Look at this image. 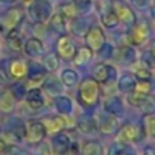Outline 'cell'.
<instances>
[{"label":"cell","mask_w":155,"mask_h":155,"mask_svg":"<svg viewBox=\"0 0 155 155\" xmlns=\"http://www.w3.org/2000/svg\"><path fill=\"white\" fill-rule=\"evenodd\" d=\"M44 127H45V131L47 134H56V133H60L66 128V120L62 114L59 116H50L47 119L42 120Z\"/></svg>","instance_id":"obj_15"},{"label":"cell","mask_w":155,"mask_h":155,"mask_svg":"<svg viewBox=\"0 0 155 155\" xmlns=\"http://www.w3.org/2000/svg\"><path fill=\"white\" fill-rule=\"evenodd\" d=\"M60 81L63 83V86L72 87V86H75V84L78 83V74H77L74 69L66 68V69H63L62 74H60Z\"/></svg>","instance_id":"obj_27"},{"label":"cell","mask_w":155,"mask_h":155,"mask_svg":"<svg viewBox=\"0 0 155 155\" xmlns=\"http://www.w3.org/2000/svg\"><path fill=\"white\" fill-rule=\"evenodd\" d=\"M108 155H124V145L119 142H114L108 148Z\"/></svg>","instance_id":"obj_38"},{"label":"cell","mask_w":155,"mask_h":155,"mask_svg":"<svg viewBox=\"0 0 155 155\" xmlns=\"http://www.w3.org/2000/svg\"><path fill=\"white\" fill-rule=\"evenodd\" d=\"M136 75L134 74H124L119 80H117V89L124 94H130L134 91V86H136Z\"/></svg>","instance_id":"obj_24"},{"label":"cell","mask_w":155,"mask_h":155,"mask_svg":"<svg viewBox=\"0 0 155 155\" xmlns=\"http://www.w3.org/2000/svg\"><path fill=\"white\" fill-rule=\"evenodd\" d=\"M29 15L35 23H45L53 15L51 5L47 0H35L29 6Z\"/></svg>","instance_id":"obj_4"},{"label":"cell","mask_w":155,"mask_h":155,"mask_svg":"<svg viewBox=\"0 0 155 155\" xmlns=\"http://www.w3.org/2000/svg\"><path fill=\"white\" fill-rule=\"evenodd\" d=\"M54 108L57 110L59 114L62 116H69L74 110V105H72V101L65 97V95H59L54 98Z\"/></svg>","instance_id":"obj_21"},{"label":"cell","mask_w":155,"mask_h":155,"mask_svg":"<svg viewBox=\"0 0 155 155\" xmlns=\"http://www.w3.org/2000/svg\"><path fill=\"white\" fill-rule=\"evenodd\" d=\"M47 71L42 66V63H36V62H30L27 66V78L30 83H39L47 77Z\"/></svg>","instance_id":"obj_19"},{"label":"cell","mask_w":155,"mask_h":155,"mask_svg":"<svg viewBox=\"0 0 155 155\" xmlns=\"http://www.w3.org/2000/svg\"><path fill=\"white\" fill-rule=\"evenodd\" d=\"M6 44H8V48L12 50V51H15V53L23 51L24 41H23V38L18 35L17 29H15V30H11L9 33H6Z\"/></svg>","instance_id":"obj_22"},{"label":"cell","mask_w":155,"mask_h":155,"mask_svg":"<svg viewBox=\"0 0 155 155\" xmlns=\"http://www.w3.org/2000/svg\"><path fill=\"white\" fill-rule=\"evenodd\" d=\"M48 26L53 32H56L59 35H66V32H68V21H66V17L62 12L53 14L48 20Z\"/></svg>","instance_id":"obj_16"},{"label":"cell","mask_w":155,"mask_h":155,"mask_svg":"<svg viewBox=\"0 0 155 155\" xmlns=\"http://www.w3.org/2000/svg\"><path fill=\"white\" fill-rule=\"evenodd\" d=\"M143 155H155V148H152V146H148V148L143 151Z\"/></svg>","instance_id":"obj_42"},{"label":"cell","mask_w":155,"mask_h":155,"mask_svg":"<svg viewBox=\"0 0 155 155\" xmlns=\"http://www.w3.org/2000/svg\"><path fill=\"white\" fill-rule=\"evenodd\" d=\"M152 91V83L149 80H137L136 81V86H134V91L136 94H140V95H145L148 97Z\"/></svg>","instance_id":"obj_32"},{"label":"cell","mask_w":155,"mask_h":155,"mask_svg":"<svg viewBox=\"0 0 155 155\" xmlns=\"http://www.w3.org/2000/svg\"><path fill=\"white\" fill-rule=\"evenodd\" d=\"M133 3H136L137 6H145L146 3H148V0H131Z\"/></svg>","instance_id":"obj_43"},{"label":"cell","mask_w":155,"mask_h":155,"mask_svg":"<svg viewBox=\"0 0 155 155\" xmlns=\"http://www.w3.org/2000/svg\"><path fill=\"white\" fill-rule=\"evenodd\" d=\"M134 75L139 80H149L151 75H152V71H151V68L148 65H145L143 62H140V63H137L134 66Z\"/></svg>","instance_id":"obj_29"},{"label":"cell","mask_w":155,"mask_h":155,"mask_svg":"<svg viewBox=\"0 0 155 155\" xmlns=\"http://www.w3.org/2000/svg\"><path fill=\"white\" fill-rule=\"evenodd\" d=\"M119 60H122L124 63H134L136 62V51L131 45H127L124 48H120V57Z\"/></svg>","instance_id":"obj_33"},{"label":"cell","mask_w":155,"mask_h":155,"mask_svg":"<svg viewBox=\"0 0 155 155\" xmlns=\"http://www.w3.org/2000/svg\"><path fill=\"white\" fill-rule=\"evenodd\" d=\"M81 155H104L103 145L97 140H87L81 145Z\"/></svg>","instance_id":"obj_25"},{"label":"cell","mask_w":155,"mask_h":155,"mask_svg":"<svg viewBox=\"0 0 155 155\" xmlns=\"http://www.w3.org/2000/svg\"><path fill=\"white\" fill-rule=\"evenodd\" d=\"M72 148V142H71V137L63 131L60 133H56L53 134V139H51V149H53V154L56 155H65L66 152H69Z\"/></svg>","instance_id":"obj_7"},{"label":"cell","mask_w":155,"mask_h":155,"mask_svg":"<svg viewBox=\"0 0 155 155\" xmlns=\"http://www.w3.org/2000/svg\"><path fill=\"white\" fill-rule=\"evenodd\" d=\"M42 92H45L50 97H59L63 94V83L60 81V78H57L56 75H47L42 80Z\"/></svg>","instance_id":"obj_12"},{"label":"cell","mask_w":155,"mask_h":155,"mask_svg":"<svg viewBox=\"0 0 155 155\" xmlns=\"http://www.w3.org/2000/svg\"><path fill=\"white\" fill-rule=\"evenodd\" d=\"M26 104L32 108V110H39L44 107L45 98H44V92L39 87H32L30 91L26 92Z\"/></svg>","instance_id":"obj_14"},{"label":"cell","mask_w":155,"mask_h":155,"mask_svg":"<svg viewBox=\"0 0 155 155\" xmlns=\"http://www.w3.org/2000/svg\"><path fill=\"white\" fill-rule=\"evenodd\" d=\"M78 130L81 133H92L94 130H97V125H95V120L94 119H84L78 124Z\"/></svg>","instance_id":"obj_36"},{"label":"cell","mask_w":155,"mask_h":155,"mask_svg":"<svg viewBox=\"0 0 155 155\" xmlns=\"http://www.w3.org/2000/svg\"><path fill=\"white\" fill-rule=\"evenodd\" d=\"M94 120H95L98 131L103 133L104 136L114 134L119 130V122H117L116 116H113V114H107V113L105 114H97Z\"/></svg>","instance_id":"obj_5"},{"label":"cell","mask_w":155,"mask_h":155,"mask_svg":"<svg viewBox=\"0 0 155 155\" xmlns=\"http://www.w3.org/2000/svg\"><path fill=\"white\" fill-rule=\"evenodd\" d=\"M21 20H23V11L20 8H14L8 11L0 21V32L9 33L11 30H15L18 24L21 23Z\"/></svg>","instance_id":"obj_6"},{"label":"cell","mask_w":155,"mask_h":155,"mask_svg":"<svg viewBox=\"0 0 155 155\" xmlns=\"http://www.w3.org/2000/svg\"><path fill=\"white\" fill-rule=\"evenodd\" d=\"M113 77H116V71L113 66L107 65V63H100L94 68V74H92V78L98 83H107L110 81Z\"/></svg>","instance_id":"obj_13"},{"label":"cell","mask_w":155,"mask_h":155,"mask_svg":"<svg viewBox=\"0 0 155 155\" xmlns=\"http://www.w3.org/2000/svg\"><path fill=\"white\" fill-rule=\"evenodd\" d=\"M0 2H5V3H12V2H15V0H0Z\"/></svg>","instance_id":"obj_45"},{"label":"cell","mask_w":155,"mask_h":155,"mask_svg":"<svg viewBox=\"0 0 155 155\" xmlns=\"http://www.w3.org/2000/svg\"><path fill=\"white\" fill-rule=\"evenodd\" d=\"M8 148H9V145H6V142L0 137V155H3L6 151H8Z\"/></svg>","instance_id":"obj_41"},{"label":"cell","mask_w":155,"mask_h":155,"mask_svg":"<svg viewBox=\"0 0 155 155\" xmlns=\"http://www.w3.org/2000/svg\"><path fill=\"white\" fill-rule=\"evenodd\" d=\"M149 38V26L146 23H134L133 29L128 35V41L131 45H142Z\"/></svg>","instance_id":"obj_9"},{"label":"cell","mask_w":155,"mask_h":155,"mask_svg":"<svg viewBox=\"0 0 155 155\" xmlns=\"http://www.w3.org/2000/svg\"><path fill=\"white\" fill-rule=\"evenodd\" d=\"M27 66L29 63L24 59H12L9 63V75L11 78L20 80L24 75H27Z\"/></svg>","instance_id":"obj_18"},{"label":"cell","mask_w":155,"mask_h":155,"mask_svg":"<svg viewBox=\"0 0 155 155\" xmlns=\"http://www.w3.org/2000/svg\"><path fill=\"white\" fill-rule=\"evenodd\" d=\"M100 95H101L100 83L95 81L94 78H84L80 83L77 98H78V103L83 108H92L94 105H97Z\"/></svg>","instance_id":"obj_1"},{"label":"cell","mask_w":155,"mask_h":155,"mask_svg":"<svg viewBox=\"0 0 155 155\" xmlns=\"http://www.w3.org/2000/svg\"><path fill=\"white\" fill-rule=\"evenodd\" d=\"M42 66L45 68L47 72H54L59 68V57L56 54H45L44 60H42Z\"/></svg>","instance_id":"obj_30"},{"label":"cell","mask_w":155,"mask_h":155,"mask_svg":"<svg viewBox=\"0 0 155 155\" xmlns=\"http://www.w3.org/2000/svg\"><path fill=\"white\" fill-rule=\"evenodd\" d=\"M60 12L66 17V18H74L77 17L78 14V6L75 3H65L62 8H60Z\"/></svg>","instance_id":"obj_34"},{"label":"cell","mask_w":155,"mask_h":155,"mask_svg":"<svg viewBox=\"0 0 155 155\" xmlns=\"http://www.w3.org/2000/svg\"><path fill=\"white\" fill-rule=\"evenodd\" d=\"M143 130L148 136L155 139V113H148L143 119Z\"/></svg>","instance_id":"obj_31"},{"label":"cell","mask_w":155,"mask_h":155,"mask_svg":"<svg viewBox=\"0 0 155 155\" xmlns=\"http://www.w3.org/2000/svg\"><path fill=\"white\" fill-rule=\"evenodd\" d=\"M45 137H47V131H45V127H44L42 120L30 119L24 124V139H26L27 143L39 145V143L44 142Z\"/></svg>","instance_id":"obj_2"},{"label":"cell","mask_w":155,"mask_h":155,"mask_svg":"<svg viewBox=\"0 0 155 155\" xmlns=\"http://www.w3.org/2000/svg\"><path fill=\"white\" fill-rule=\"evenodd\" d=\"M113 53H114V50H113V47H111L110 44H104L103 47L98 50V54H100L103 59H110V57H113Z\"/></svg>","instance_id":"obj_37"},{"label":"cell","mask_w":155,"mask_h":155,"mask_svg":"<svg viewBox=\"0 0 155 155\" xmlns=\"http://www.w3.org/2000/svg\"><path fill=\"white\" fill-rule=\"evenodd\" d=\"M145 134L143 125H136V124H125L120 127L117 133V142L122 145L127 143H139Z\"/></svg>","instance_id":"obj_3"},{"label":"cell","mask_w":155,"mask_h":155,"mask_svg":"<svg viewBox=\"0 0 155 155\" xmlns=\"http://www.w3.org/2000/svg\"><path fill=\"white\" fill-rule=\"evenodd\" d=\"M17 100L14 98V95L11 94V91H6L0 95V111L3 113H11L15 108Z\"/></svg>","instance_id":"obj_26"},{"label":"cell","mask_w":155,"mask_h":155,"mask_svg":"<svg viewBox=\"0 0 155 155\" xmlns=\"http://www.w3.org/2000/svg\"><path fill=\"white\" fill-rule=\"evenodd\" d=\"M24 2H27V3H29V2H33V0H24Z\"/></svg>","instance_id":"obj_47"},{"label":"cell","mask_w":155,"mask_h":155,"mask_svg":"<svg viewBox=\"0 0 155 155\" xmlns=\"http://www.w3.org/2000/svg\"><path fill=\"white\" fill-rule=\"evenodd\" d=\"M104 111L107 114H113V116H119L124 110V103L119 97H108L103 104Z\"/></svg>","instance_id":"obj_20"},{"label":"cell","mask_w":155,"mask_h":155,"mask_svg":"<svg viewBox=\"0 0 155 155\" xmlns=\"http://www.w3.org/2000/svg\"><path fill=\"white\" fill-rule=\"evenodd\" d=\"M101 23H103L104 27H107V29H113V27H116V26L119 24V18H117L116 12L110 8L108 11H105L103 15H101Z\"/></svg>","instance_id":"obj_28"},{"label":"cell","mask_w":155,"mask_h":155,"mask_svg":"<svg viewBox=\"0 0 155 155\" xmlns=\"http://www.w3.org/2000/svg\"><path fill=\"white\" fill-rule=\"evenodd\" d=\"M151 53H154V54H155V45L152 47V48H151Z\"/></svg>","instance_id":"obj_46"},{"label":"cell","mask_w":155,"mask_h":155,"mask_svg":"<svg viewBox=\"0 0 155 155\" xmlns=\"http://www.w3.org/2000/svg\"><path fill=\"white\" fill-rule=\"evenodd\" d=\"M92 57H94V50H92V48H89L87 45H84V47L77 48V51H75V56H74L72 62H74V65H77V66H83V65L89 63Z\"/></svg>","instance_id":"obj_23"},{"label":"cell","mask_w":155,"mask_h":155,"mask_svg":"<svg viewBox=\"0 0 155 155\" xmlns=\"http://www.w3.org/2000/svg\"><path fill=\"white\" fill-rule=\"evenodd\" d=\"M142 62L145 63V65H148L151 69L155 66V54L154 53H151V51H148V53H145L143 54V59H142Z\"/></svg>","instance_id":"obj_39"},{"label":"cell","mask_w":155,"mask_h":155,"mask_svg":"<svg viewBox=\"0 0 155 155\" xmlns=\"http://www.w3.org/2000/svg\"><path fill=\"white\" fill-rule=\"evenodd\" d=\"M86 44L94 51H98L105 44V35H104V30L100 26L95 24V26L89 27V30L86 32Z\"/></svg>","instance_id":"obj_10"},{"label":"cell","mask_w":155,"mask_h":155,"mask_svg":"<svg viewBox=\"0 0 155 155\" xmlns=\"http://www.w3.org/2000/svg\"><path fill=\"white\" fill-rule=\"evenodd\" d=\"M111 9L116 12V15H117V18H119V23H124V24H134V23H136V14H134L133 9H131L128 5H125L124 2L114 0Z\"/></svg>","instance_id":"obj_11"},{"label":"cell","mask_w":155,"mask_h":155,"mask_svg":"<svg viewBox=\"0 0 155 155\" xmlns=\"http://www.w3.org/2000/svg\"><path fill=\"white\" fill-rule=\"evenodd\" d=\"M5 81H6V78H5V75L0 72V86H3V84H5Z\"/></svg>","instance_id":"obj_44"},{"label":"cell","mask_w":155,"mask_h":155,"mask_svg":"<svg viewBox=\"0 0 155 155\" xmlns=\"http://www.w3.org/2000/svg\"><path fill=\"white\" fill-rule=\"evenodd\" d=\"M26 86H24V83H15L12 87H11V94L14 95V98L15 100H23L24 97H26Z\"/></svg>","instance_id":"obj_35"},{"label":"cell","mask_w":155,"mask_h":155,"mask_svg":"<svg viewBox=\"0 0 155 155\" xmlns=\"http://www.w3.org/2000/svg\"><path fill=\"white\" fill-rule=\"evenodd\" d=\"M56 45H57V54H59L60 59H63V60H72L74 59L77 47L68 35H60Z\"/></svg>","instance_id":"obj_8"},{"label":"cell","mask_w":155,"mask_h":155,"mask_svg":"<svg viewBox=\"0 0 155 155\" xmlns=\"http://www.w3.org/2000/svg\"><path fill=\"white\" fill-rule=\"evenodd\" d=\"M41 155H51V149H50V146L47 143H44L41 146Z\"/></svg>","instance_id":"obj_40"},{"label":"cell","mask_w":155,"mask_h":155,"mask_svg":"<svg viewBox=\"0 0 155 155\" xmlns=\"http://www.w3.org/2000/svg\"><path fill=\"white\" fill-rule=\"evenodd\" d=\"M23 51L26 53V56L29 57H38L41 54H44V44L39 38H29L26 42H24V47H23Z\"/></svg>","instance_id":"obj_17"}]
</instances>
